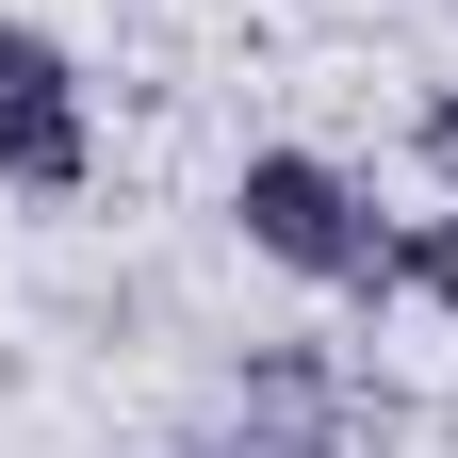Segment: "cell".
<instances>
[{"label":"cell","instance_id":"obj_3","mask_svg":"<svg viewBox=\"0 0 458 458\" xmlns=\"http://www.w3.org/2000/svg\"><path fill=\"white\" fill-rule=\"evenodd\" d=\"M246 426H262L278 458H377V442H393V410H377L360 377H327L311 344H262V360H246Z\"/></svg>","mask_w":458,"mask_h":458},{"label":"cell","instance_id":"obj_2","mask_svg":"<svg viewBox=\"0 0 458 458\" xmlns=\"http://www.w3.org/2000/svg\"><path fill=\"white\" fill-rule=\"evenodd\" d=\"M98 181V98L66 66V33L0 17V197H82Z\"/></svg>","mask_w":458,"mask_h":458},{"label":"cell","instance_id":"obj_6","mask_svg":"<svg viewBox=\"0 0 458 458\" xmlns=\"http://www.w3.org/2000/svg\"><path fill=\"white\" fill-rule=\"evenodd\" d=\"M181 458H278V442H262V426H246V442H181Z\"/></svg>","mask_w":458,"mask_h":458},{"label":"cell","instance_id":"obj_1","mask_svg":"<svg viewBox=\"0 0 458 458\" xmlns=\"http://www.w3.org/2000/svg\"><path fill=\"white\" fill-rule=\"evenodd\" d=\"M229 229H246V262L311 278V295H393V229H377V197L344 181L327 148H246Z\"/></svg>","mask_w":458,"mask_h":458},{"label":"cell","instance_id":"obj_4","mask_svg":"<svg viewBox=\"0 0 458 458\" xmlns=\"http://www.w3.org/2000/svg\"><path fill=\"white\" fill-rule=\"evenodd\" d=\"M393 295L458 311V213H410V229H393Z\"/></svg>","mask_w":458,"mask_h":458},{"label":"cell","instance_id":"obj_5","mask_svg":"<svg viewBox=\"0 0 458 458\" xmlns=\"http://www.w3.org/2000/svg\"><path fill=\"white\" fill-rule=\"evenodd\" d=\"M410 148H426V181H458V82H442V98L410 114Z\"/></svg>","mask_w":458,"mask_h":458}]
</instances>
